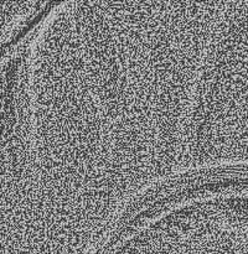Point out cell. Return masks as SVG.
Instances as JSON below:
<instances>
[]
</instances>
